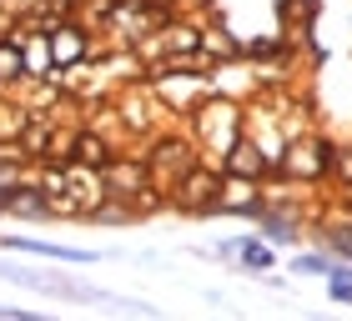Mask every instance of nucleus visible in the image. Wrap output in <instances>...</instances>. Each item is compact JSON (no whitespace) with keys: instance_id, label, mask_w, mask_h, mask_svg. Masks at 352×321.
Masks as SVG:
<instances>
[{"instance_id":"1","label":"nucleus","mask_w":352,"mask_h":321,"mask_svg":"<svg viewBox=\"0 0 352 321\" xmlns=\"http://www.w3.org/2000/svg\"><path fill=\"white\" fill-rule=\"evenodd\" d=\"M6 246H10V251H30V256H60V261H76V266H86V261H96V251H71V246H45V241H36V236H10Z\"/></svg>"},{"instance_id":"2","label":"nucleus","mask_w":352,"mask_h":321,"mask_svg":"<svg viewBox=\"0 0 352 321\" xmlns=\"http://www.w3.org/2000/svg\"><path fill=\"white\" fill-rule=\"evenodd\" d=\"M236 246H242V251H236V261H242L247 271H272V251L262 246V241H257V236H247V241H236Z\"/></svg>"},{"instance_id":"3","label":"nucleus","mask_w":352,"mask_h":321,"mask_svg":"<svg viewBox=\"0 0 352 321\" xmlns=\"http://www.w3.org/2000/svg\"><path fill=\"white\" fill-rule=\"evenodd\" d=\"M327 281H332L327 292L338 296V301H352V266H332V271H327Z\"/></svg>"},{"instance_id":"4","label":"nucleus","mask_w":352,"mask_h":321,"mask_svg":"<svg viewBox=\"0 0 352 321\" xmlns=\"http://www.w3.org/2000/svg\"><path fill=\"white\" fill-rule=\"evenodd\" d=\"M76 156H81V160H96V166H101V160H106V146H101L96 136H81V141H76Z\"/></svg>"},{"instance_id":"5","label":"nucleus","mask_w":352,"mask_h":321,"mask_svg":"<svg viewBox=\"0 0 352 321\" xmlns=\"http://www.w3.org/2000/svg\"><path fill=\"white\" fill-rule=\"evenodd\" d=\"M51 51H56V45H51ZM60 60H76V56H81V36H76V30H66V36H60V51H56Z\"/></svg>"},{"instance_id":"6","label":"nucleus","mask_w":352,"mask_h":321,"mask_svg":"<svg viewBox=\"0 0 352 321\" xmlns=\"http://www.w3.org/2000/svg\"><path fill=\"white\" fill-rule=\"evenodd\" d=\"M10 71H21V51H10V45H0V80Z\"/></svg>"},{"instance_id":"7","label":"nucleus","mask_w":352,"mask_h":321,"mask_svg":"<svg viewBox=\"0 0 352 321\" xmlns=\"http://www.w3.org/2000/svg\"><path fill=\"white\" fill-rule=\"evenodd\" d=\"M297 271H322V276H327L332 261H327V256H297Z\"/></svg>"},{"instance_id":"8","label":"nucleus","mask_w":352,"mask_h":321,"mask_svg":"<svg viewBox=\"0 0 352 321\" xmlns=\"http://www.w3.org/2000/svg\"><path fill=\"white\" fill-rule=\"evenodd\" d=\"M0 316H15V321H30V311H25V307H0Z\"/></svg>"}]
</instances>
